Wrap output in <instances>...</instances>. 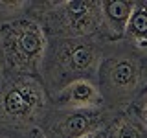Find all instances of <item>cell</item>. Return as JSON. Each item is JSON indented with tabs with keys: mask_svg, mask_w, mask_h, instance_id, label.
I'll list each match as a JSON object with an SVG mask.
<instances>
[{
	"mask_svg": "<svg viewBox=\"0 0 147 138\" xmlns=\"http://www.w3.org/2000/svg\"><path fill=\"white\" fill-rule=\"evenodd\" d=\"M96 83L103 98V107L116 110L129 109L147 92L145 52L125 41L105 44Z\"/></svg>",
	"mask_w": 147,
	"mask_h": 138,
	"instance_id": "1",
	"label": "cell"
},
{
	"mask_svg": "<svg viewBox=\"0 0 147 138\" xmlns=\"http://www.w3.org/2000/svg\"><path fill=\"white\" fill-rule=\"evenodd\" d=\"M105 44L94 39H48L40 79L50 96L74 81L98 79Z\"/></svg>",
	"mask_w": 147,
	"mask_h": 138,
	"instance_id": "2",
	"label": "cell"
},
{
	"mask_svg": "<svg viewBox=\"0 0 147 138\" xmlns=\"http://www.w3.org/2000/svg\"><path fill=\"white\" fill-rule=\"evenodd\" d=\"M48 39H94L101 43L103 0L31 2L28 9Z\"/></svg>",
	"mask_w": 147,
	"mask_h": 138,
	"instance_id": "3",
	"label": "cell"
},
{
	"mask_svg": "<svg viewBox=\"0 0 147 138\" xmlns=\"http://www.w3.org/2000/svg\"><path fill=\"white\" fill-rule=\"evenodd\" d=\"M50 110L52 99L39 76H11L0 90V127L30 135Z\"/></svg>",
	"mask_w": 147,
	"mask_h": 138,
	"instance_id": "4",
	"label": "cell"
},
{
	"mask_svg": "<svg viewBox=\"0 0 147 138\" xmlns=\"http://www.w3.org/2000/svg\"><path fill=\"white\" fill-rule=\"evenodd\" d=\"M46 48L48 37L31 17L0 22V50L9 76H40Z\"/></svg>",
	"mask_w": 147,
	"mask_h": 138,
	"instance_id": "5",
	"label": "cell"
},
{
	"mask_svg": "<svg viewBox=\"0 0 147 138\" xmlns=\"http://www.w3.org/2000/svg\"><path fill=\"white\" fill-rule=\"evenodd\" d=\"M119 112L121 110L109 107L72 110L52 109L40 131L46 135V138H85L92 133L107 131Z\"/></svg>",
	"mask_w": 147,
	"mask_h": 138,
	"instance_id": "6",
	"label": "cell"
},
{
	"mask_svg": "<svg viewBox=\"0 0 147 138\" xmlns=\"http://www.w3.org/2000/svg\"><path fill=\"white\" fill-rule=\"evenodd\" d=\"M52 109L72 110V109H96L103 107V98L98 89V83L90 79L74 81L63 90L50 96Z\"/></svg>",
	"mask_w": 147,
	"mask_h": 138,
	"instance_id": "7",
	"label": "cell"
},
{
	"mask_svg": "<svg viewBox=\"0 0 147 138\" xmlns=\"http://www.w3.org/2000/svg\"><path fill=\"white\" fill-rule=\"evenodd\" d=\"M134 4L136 0H103V30H101L103 44H114L123 41Z\"/></svg>",
	"mask_w": 147,
	"mask_h": 138,
	"instance_id": "8",
	"label": "cell"
},
{
	"mask_svg": "<svg viewBox=\"0 0 147 138\" xmlns=\"http://www.w3.org/2000/svg\"><path fill=\"white\" fill-rule=\"evenodd\" d=\"M123 41L134 48L147 52V2L136 0L132 15L129 18V24L123 35Z\"/></svg>",
	"mask_w": 147,
	"mask_h": 138,
	"instance_id": "9",
	"label": "cell"
},
{
	"mask_svg": "<svg viewBox=\"0 0 147 138\" xmlns=\"http://www.w3.org/2000/svg\"><path fill=\"white\" fill-rule=\"evenodd\" d=\"M105 135L107 138H147V125L131 109H125L112 120Z\"/></svg>",
	"mask_w": 147,
	"mask_h": 138,
	"instance_id": "10",
	"label": "cell"
},
{
	"mask_svg": "<svg viewBox=\"0 0 147 138\" xmlns=\"http://www.w3.org/2000/svg\"><path fill=\"white\" fill-rule=\"evenodd\" d=\"M30 4L28 0H0V22L28 15Z\"/></svg>",
	"mask_w": 147,
	"mask_h": 138,
	"instance_id": "11",
	"label": "cell"
},
{
	"mask_svg": "<svg viewBox=\"0 0 147 138\" xmlns=\"http://www.w3.org/2000/svg\"><path fill=\"white\" fill-rule=\"evenodd\" d=\"M129 109H131L132 112H134L136 116H138V118H140L142 122H144L145 125H147V92H145L144 96H142L140 99H136V101H134V103H132Z\"/></svg>",
	"mask_w": 147,
	"mask_h": 138,
	"instance_id": "12",
	"label": "cell"
},
{
	"mask_svg": "<svg viewBox=\"0 0 147 138\" xmlns=\"http://www.w3.org/2000/svg\"><path fill=\"white\" fill-rule=\"evenodd\" d=\"M9 72H7V66H6V61H4V55H2V50H0V90L2 87L6 85V81L9 79Z\"/></svg>",
	"mask_w": 147,
	"mask_h": 138,
	"instance_id": "13",
	"label": "cell"
},
{
	"mask_svg": "<svg viewBox=\"0 0 147 138\" xmlns=\"http://www.w3.org/2000/svg\"><path fill=\"white\" fill-rule=\"evenodd\" d=\"M28 138H46V135L40 131V129H35V131L30 133V136H28Z\"/></svg>",
	"mask_w": 147,
	"mask_h": 138,
	"instance_id": "14",
	"label": "cell"
},
{
	"mask_svg": "<svg viewBox=\"0 0 147 138\" xmlns=\"http://www.w3.org/2000/svg\"><path fill=\"white\" fill-rule=\"evenodd\" d=\"M85 138H107V135H105V131H99V133H92V135L85 136Z\"/></svg>",
	"mask_w": 147,
	"mask_h": 138,
	"instance_id": "15",
	"label": "cell"
},
{
	"mask_svg": "<svg viewBox=\"0 0 147 138\" xmlns=\"http://www.w3.org/2000/svg\"><path fill=\"white\" fill-rule=\"evenodd\" d=\"M28 136H30V135H28ZM0 138H13V136H7V135H2V136H0Z\"/></svg>",
	"mask_w": 147,
	"mask_h": 138,
	"instance_id": "16",
	"label": "cell"
}]
</instances>
